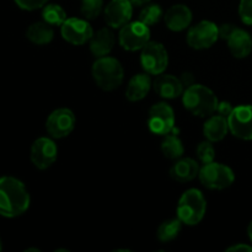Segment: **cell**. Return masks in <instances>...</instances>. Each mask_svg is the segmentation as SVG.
Listing matches in <instances>:
<instances>
[{
    "instance_id": "obj_23",
    "label": "cell",
    "mask_w": 252,
    "mask_h": 252,
    "mask_svg": "<svg viewBox=\"0 0 252 252\" xmlns=\"http://www.w3.org/2000/svg\"><path fill=\"white\" fill-rule=\"evenodd\" d=\"M161 152L165 158L170 160H177L182 158L185 152L184 144L181 139L176 134H166L164 137V140L161 143Z\"/></svg>"
},
{
    "instance_id": "obj_1",
    "label": "cell",
    "mask_w": 252,
    "mask_h": 252,
    "mask_svg": "<svg viewBox=\"0 0 252 252\" xmlns=\"http://www.w3.org/2000/svg\"><path fill=\"white\" fill-rule=\"evenodd\" d=\"M30 193L20 180L11 176L0 177V216L16 218L26 213L30 207Z\"/></svg>"
},
{
    "instance_id": "obj_34",
    "label": "cell",
    "mask_w": 252,
    "mask_h": 252,
    "mask_svg": "<svg viewBox=\"0 0 252 252\" xmlns=\"http://www.w3.org/2000/svg\"><path fill=\"white\" fill-rule=\"evenodd\" d=\"M150 1H152V0H130L133 6H144V5L149 4Z\"/></svg>"
},
{
    "instance_id": "obj_15",
    "label": "cell",
    "mask_w": 252,
    "mask_h": 252,
    "mask_svg": "<svg viewBox=\"0 0 252 252\" xmlns=\"http://www.w3.org/2000/svg\"><path fill=\"white\" fill-rule=\"evenodd\" d=\"M184 83L181 79L171 74H160L153 81V89L162 98L172 100L184 94Z\"/></svg>"
},
{
    "instance_id": "obj_7",
    "label": "cell",
    "mask_w": 252,
    "mask_h": 252,
    "mask_svg": "<svg viewBox=\"0 0 252 252\" xmlns=\"http://www.w3.org/2000/svg\"><path fill=\"white\" fill-rule=\"evenodd\" d=\"M121 47L126 51L134 52L142 49L150 41L149 26L143 24L142 21L128 22L121 27L120 36H118Z\"/></svg>"
},
{
    "instance_id": "obj_19",
    "label": "cell",
    "mask_w": 252,
    "mask_h": 252,
    "mask_svg": "<svg viewBox=\"0 0 252 252\" xmlns=\"http://www.w3.org/2000/svg\"><path fill=\"white\" fill-rule=\"evenodd\" d=\"M90 51L96 58L106 57L115 46V34L108 27H102L97 32H94L90 41Z\"/></svg>"
},
{
    "instance_id": "obj_5",
    "label": "cell",
    "mask_w": 252,
    "mask_h": 252,
    "mask_svg": "<svg viewBox=\"0 0 252 252\" xmlns=\"http://www.w3.org/2000/svg\"><path fill=\"white\" fill-rule=\"evenodd\" d=\"M199 181L209 189H225L234 184L235 174L226 165L212 161L204 164L199 170Z\"/></svg>"
},
{
    "instance_id": "obj_10",
    "label": "cell",
    "mask_w": 252,
    "mask_h": 252,
    "mask_svg": "<svg viewBox=\"0 0 252 252\" xmlns=\"http://www.w3.org/2000/svg\"><path fill=\"white\" fill-rule=\"evenodd\" d=\"M75 115L69 108H58L48 116L46 129L54 139L65 138L73 132L75 127Z\"/></svg>"
},
{
    "instance_id": "obj_30",
    "label": "cell",
    "mask_w": 252,
    "mask_h": 252,
    "mask_svg": "<svg viewBox=\"0 0 252 252\" xmlns=\"http://www.w3.org/2000/svg\"><path fill=\"white\" fill-rule=\"evenodd\" d=\"M15 2L20 9L33 11V10L41 9L44 5H47L48 0H15Z\"/></svg>"
},
{
    "instance_id": "obj_27",
    "label": "cell",
    "mask_w": 252,
    "mask_h": 252,
    "mask_svg": "<svg viewBox=\"0 0 252 252\" xmlns=\"http://www.w3.org/2000/svg\"><path fill=\"white\" fill-rule=\"evenodd\" d=\"M103 9V0H81L80 11L86 20H94L100 16Z\"/></svg>"
},
{
    "instance_id": "obj_25",
    "label": "cell",
    "mask_w": 252,
    "mask_h": 252,
    "mask_svg": "<svg viewBox=\"0 0 252 252\" xmlns=\"http://www.w3.org/2000/svg\"><path fill=\"white\" fill-rule=\"evenodd\" d=\"M42 17H43V21H46L51 26H62L68 19L64 9L58 4L44 5L42 10Z\"/></svg>"
},
{
    "instance_id": "obj_2",
    "label": "cell",
    "mask_w": 252,
    "mask_h": 252,
    "mask_svg": "<svg viewBox=\"0 0 252 252\" xmlns=\"http://www.w3.org/2000/svg\"><path fill=\"white\" fill-rule=\"evenodd\" d=\"M182 103L193 116L211 117L217 112L219 100L209 88L201 84H192L182 94Z\"/></svg>"
},
{
    "instance_id": "obj_22",
    "label": "cell",
    "mask_w": 252,
    "mask_h": 252,
    "mask_svg": "<svg viewBox=\"0 0 252 252\" xmlns=\"http://www.w3.org/2000/svg\"><path fill=\"white\" fill-rule=\"evenodd\" d=\"M26 37L30 42L37 46H44L51 43L54 37V31L49 24L46 21L34 22L27 29Z\"/></svg>"
},
{
    "instance_id": "obj_11",
    "label": "cell",
    "mask_w": 252,
    "mask_h": 252,
    "mask_svg": "<svg viewBox=\"0 0 252 252\" xmlns=\"http://www.w3.org/2000/svg\"><path fill=\"white\" fill-rule=\"evenodd\" d=\"M62 37L73 46H83L88 43L94 34V30L88 20L69 17L61 26Z\"/></svg>"
},
{
    "instance_id": "obj_28",
    "label": "cell",
    "mask_w": 252,
    "mask_h": 252,
    "mask_svg": "<svg viewBox=\"0 0 252 252\" xmlns=\"http://www.w3.org/2000/svg\"><path fill=\"white\" fill-rule=\"evenodd\" d=\"M196 152L197 157L203 164H208V162L214 161V159H216V149H214L213 143L209 142V140L199 143Z\"/></svg>"
},
{
    "instance_id": "obj_29",
    "label": "cell",
    "mask_w": 252,
    "mask_h": 252,
    "mask_svg": "<svg viewBox=\"0 0 252 252\" xmlns=\"http://www.w3.org/2000/svg\"><path fill=\"white\" fill-rule=\"evenodd\" d=\"M239 15L244 24L252 25V0H240Z\"/></svg>"
},
{
    "instance_id": "obj_32",
    "label": "cell",
    "mask_w": 252,
    "mask_h": 252,
    "mask_svg": "<svg viewBox=\"0 0 252 252\" xmlns=\"http://www.w3.org/2000/svg\"><path fill=\"white\" fill-rule=\"evenodd\" d=\"M236 29V26L234 25H223V26L219 27V38H223V39H228V37L230 36L231 32Z\"/></svg>"
},
{
    "instance_id": "obj_4",
    "label": "cell",
    "mask_w": 252,
    "mask_h": 252,
    "mask_svg": "<svg viewBox=\"0 0 252 252\" xmlns=\"http://www.w3.org/2000/svg\"><path fill=\"white\" fill-rule=\"evenodd\" d=\"M206 212V198L199 189H189L184 192L177 204V218L182 224L189 226L197 225L204 218Z\"/></svg>"
},
{
    "instance_id": "obj_36",
    "label": "cell",
    "mask_w": 252,
    "mask_h": 252,
    "mask_svg": "<svg viewBox=\"0 0 252 252\" xmlns=\"http://www.w3.org/2000/svg\"><path fill=\"white\" fill-rule=\"evenodd\" d=\"M2 250V245H1V240H0V251Z\"/></svg>"
},
{
    "instance_id": "obj_24",
    "label": "cell",
    "mask_w": 252,
    "mask_h": 252,
    "mask_svg": "<svg viewBox=\"0 0 252 252\" xmlns=\"http://www.w3.org/2000/svg\"><path fill=\"white\" fill-rule=\"evenodd\" d=\"M182 229V221L179 218L169 219L161 223L158 228L157 235L161 243H171L179 236Z\"/></svg>"
},
{
    "instance_id": "obj_6",
    "label": "cell",
    "mask_w": 252,
    "mask_h": 252,
    "mask_svg": "<svg viewBox=\"0 0 252 252\" xmlns=\"http://www.w3.org/2000/svg\"><path fill=\"white\" fill-rule=\"evenodd\" d=\"M140 64L145 73L150 75H160L164 73L169 64V54L166 48L159 42L149 41L142 48Z\"/></svg>"
},
{
    "instance_id": "obj_12",
    "label": "cell",
    "mask_w": 252,
    "mask_h": 252,
    "mask_svg": "<svg viewBox=\"0 0 252 252\" xmlns=\"http://www.w3.org/2000/svg\"><path fill=\"white\" fill-rule=\"evenodd\" d=\"M231 134L243 140H252V106L241 105L234 107L228 117Z\"/></svg>"
},
{
    "instance_id": "obj_17",
    "label": "cell",
    "mask_w": 252,
    "mask_h": 252,
    "mask_svg": "<svg viewBox=\"0 0 252 252\" xmlns=\"http://www.w3.org/2000/svg\"><path fill=\"white\" fill-rule=\"evenodd\" d=\"M198 162L191 158H180L176 160L174 165L170 169V176L177 182H189L196 179L199 174Z\"/></svg>"
},
{
    "instance_id": "obj_21",
    "label": "cell",
    "mask_w": 252,
    "mask_h": 252,
    "mask_svg": "<svg viewBox=\"0 0 252 252\" xmlns=\"http://www.w3.org/2000/svg\"><path fill=\"white\" fill-rule=\"evenodd\" d=\"M153 83L148 73L137 74L129 80L126 90V97L132 102L143 100L149 94Z\"/></svg>"
},
{
    "instance_id": "obj_16",
    "label": "cell",
    "mask_w": 252,
    "mask_h": 252,
    "mask_svg": "<svg viewBox=\"0 0 252 252\" xmlns=\"http://www.w3.org/2000/svg\"><path fill=\"white\" fill-rule=\"evenodd\" d=\"M164 21L167 29L180 32L189 29L192 22V12L189 6L184 4L172 5L164 15Z\"/></svg>"
},
{
    "instance_id": "obj_9",
    "label": "cell",
    "mask_w": 252,
    "mask_h": 252,
    "mask_svg": "<svg viewBox=\"0 0 252 252\" xmlns=\"http://www.w3.org/2000/svg\"><path fill=\"white\" fill-rule=\"evenodd\" d=\"M219 38V27L214 22L203 20L189 30L187 44L193 49L211 48Z\"/></svg>"
},
{
    "instance_id": "obj_14",
    "label": "cell",
    "mask_w": 252,
    "mask_h": 252,
    "mask_svg": "<svg viewBox=\"0 0 252 252\" xmlns=\"http://www.w3.org/2000/svg\"><path fill=\"white\" fill-rule=\"evenodd\" d=\"M106 24L111 29H121L130 22L133 15V4L130 0H111L105 7Z\"/></svg>"
},
{
    "instance_id": "obj_35",
    "label": "cell",
    "mask_w": 252,
    "mask_h": 252,
    "mask_svg": "<svg viewBox=\"0 0 252 252\" xmlns=\"http://www.w3.org/2000/svg\"><path fill=\"white\" fill-rule=\"evenodd\" d=\"M248 234H249V238H250V240L252 243V221H251L250 225H249V228H248Z\"/></svg>"
},
{
    "instance_id": "obj_8",
    "label": "cell",
    "mask_w": 252,
    "mask_h": 252,
    "mask_svg": "<svg viewBox=\"0 0 252 252\" xmlns=\"http://www.w3.org/2000/svg\"><path fill=\"white\" fill-rule=\"evenodd\" d=\"M148 127L150 132L157 135L171 133L175 129V113L174 110L166 102H158L153 105L148 116Z\"/></svg>"
},
{
    "instance_id": "obj_31",
    "label": "cell",
    "mask_w": 252,
    "mask_h": 252,
    "mask_svg": "<svg viewBox=\"0 0 252 252\" xmlns=\"http://www.w3.org/2000/svg\"><path fill=\"white\" fill-rule=\"evenodd\" d=\"M233 110L234 107L231 106L230 102H228V101H221V102H219L218 108H217V112H218V115L224 116V117L228 118L229 115L233 112Z\"/></svg>"
},
{
    "instance_id": "obj_20",
    "label": "cell",
    "mask_w": 252,
    "mask_h": 252,
    "mask_svg": "<svg viewBox=\"0 0 252 252\" xmlns=\"http://www.w3.org/2000/svg\"><path fill=\"white\" fill-rule=\"evenodd\" d=\"M229 132V123L228 118L224 116L212 115L208 120L206 121L203 126V134L207 140L212 143L220 142L226 137Z\"/></svg>"
},
{
    "instance_id": "obj_13",
    "label": "cell",
    "mask_w": 252,
    "mask_h": 252,
    "mask_svg": "<svg viewBox=\"0 0 252 252\" xmlns=\"http://www.w3.org/2000/svg\"><path fill=\"white\" fill-rule=\"evenodd\" d=\"M30 158L37 169L46 170L56 162L58 158V148L51 138L41 137L32 144Z\"/></svg>"
},
{
    "instance_id": "obj_18",
    "label": "cell",
    "mask_w": 252,
    "mask_h": 252,
    "mask_svg": "<svg viewBox=\"0 0 252 252\" xmlns=\"http://www.w3.org/2000/svg\"><path fill=\"white\" fill-rule=\"evenodd\" d=\"M228 47L235 58L243 59L250 56L252 51V37L248 31L236 27L228 37Z\"/></svg>"
},
{
    "instance_id": "obj_26",
    "label": "cell",
    "mask_w": 252,
    "mask_h": 252,
    "mask_svg": "<svg viewBox=\"0 0 252 252\" xmlns=\"http://www.w3.org/2000/svg\"><path fill=\"white\" fill-rule=\"evenodd\" d=\"M161 17H164V14H162V9L160 5L147 4V6L143 7L140 11L139 21H142L147 26H152V25L158 24Z\"/></svg>"
},
{
    "instance_id": "obj_3",
    "label": "cell",
    "mask_w": 252,
    "mask_h": 252,
    "mask_svg": "<svg viewBox=\"0 0 252 252\" xmlns=\"http://www.w3.org/2000/svg\"><path fill=\"white\" fill-rule=\"evenodd\" d=\"M93 78L98 88L105 91H112L122 85L125 70L116 58L101 57L93 65Z\"/></svg>"
},
{
    "instance_id": "obj_33",
    "label": "cell",
    "mask_w": 252,
    "mask_h": 252,
    "mask_svg": "<svg viewBox=\"0 0 252 252\" xmlns=\"http://www.w3.org/2000/svg\"><path fill=\"white\" fill-rule=\"evenodd\" d=\"M228 252H239V251H252V248L249 245H245V244H236V245L230 246V248L226 249Z\"/></svg>"
}]
</instances>
